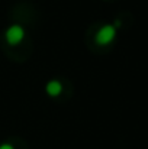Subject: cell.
I'll return each mask as SVG.
<instances>
[{"mask_svg":"<svg viewBox=\"0 0 148 149\" xmlns=\"http://www.w3.org/2000/svg\"><path fill=\"white\" fill-rule=\"evenodd\" d=\"M116 36V28L113 25L102 26L96 33V42L99 45H109Z\"/></svg>","mask_w":148,"mask_h":149,"instance_id":"obj_1","label":"cell"},{"mask_svg":"<svg viewBox=\"0 0 148 149\" xmlns=\"http://www.w3.org/2000/svg\"><path fill=\"white\" fill-rule=\"evenodd\" d=\"M25 36V31L20 25H12L6 31V41L9 45H18Z\"/></svg>","mask_w":148,"mask_h":149,"instance_id":"obj_2","label":"cell"},{"mask_svg":"<svg viewBox=\"0 0 148 149\" xmlns=\"http://www.w3.org/2000/svg\"><path fill=\"white\" fill-rule=\"evenodd\" d=\"M45 90H47V93H48L51 97H57V96L61 94L62 86H61V83L58 80H52V81H49L48 84H47V88Z\"/></svg>","mask_w":148,"mask_h":149,"instance_id":"obj_3","label":"cell"},{"mask_svg":"<svg viewBox=\"0 0 148 149\" xmlns=\"http://www.w3.org/2000/svg\"><path fill=\"white\" fill-rule=\"evenodd\" d=\"M0 149H15L10 143H3V145H0Z\"/></svg>","mask_w":148,"mask_h":149,"instance_id":"obj_4","label":"cell"}]
</instances>
